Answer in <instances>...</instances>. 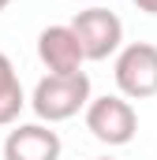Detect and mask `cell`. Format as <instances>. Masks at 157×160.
Returning a JSON list of instances; mask_svg holds the SVG:
<instances>
[{"mask_svg":"<svg viewBox=\"0 0 157 160\" xmlns=\"http://www.w3.org/2000/svg\"><path fill=\"white\" fill-rule=\"evenodd\" d=\"M90 75L78 71V75H45V78L34 86V97H30V108L38 123H64L86 112L90 108Z\"/></svg>","mask_w":157,"mask_h":160,"instance_id":"cell-1","label":"cell"},{"mask_svg":"<svg viewBox=\"0 0 157 160\" xmlns=\"http://www.w3.org/2000/svg\"><path fill=\"white\" fill-rule=\"evenodd\" d=\"M112 78L127 101L157 97V45H150V41L123 45L116 56V67H112Z\"/></svg>","mask_w":157,"mask_h":160,"instance_id":"cell-2","label":"cell"},{"mask_svg":"<svg viewBox=\"0 0 157 160\" xmlns=\"http://www.w3.org/2000/svg\"><path fill=\"white\" fill-rule=\"evenodd\" d=\"M86 130L101 142V145H127L138 134V116L131 108V101L116 93V97H94L86 108Z\"/></svg>","mask_w":157,"mask_h":160,"instance_id":"cell-3","label":"cell"},{"mask_svg":"<svg viewBox=\"0 0 157 160\" xmlns=\"http://www.w3.org/2000/svg\"><path fill=\"white\" fill-rule=\"evenodd\" d=\"M71 30L82 41L86 60H109L112 52L123 48V22L109 8H86L71 19Z\"/></svg>","mask_w":157,"mask_h":160,"instance_id":"cell-4","label":"cell"},{"mask_svg":"<svg viewBox=\"0 0 157 160\" xmlns=\"http://www.w3.org/2000/svg\"><path fill=\"white\" fill-rule=\"evenodd\" d=\"M38 60L45 63L49 75H78L82 63H86V52H82V41L78 34L68 26H45L38 34Z\"/></svg>","mask_w":157,"mask_h":160,"instance_id":"cell-5","label":"cell"},{"mask_svg":"<svg viewBox=\"0 0 157 160\" xmlns=\"http://www.w3.org/2000/svg\"><path fill=\"white\" fill-rule=\"evenodd\" d=\"M60 134L49 123H19L4 138V160H60Z\"/></svg>","mask_w":157,"mask_h":160,"instance_id":"cell-6","label":"cell"},{"mask_svg":"<svg viewBox=\"0 0 157 160\" xmlns=\"http://www.w3.org/2000/svg\"><path fill=\"white\" fill-rule=\"evenodd\" d=\"M26 108V93H23V82L15 75V63L0 52V127H11L19 119V112Z\"/></svg>","mask_w":157,"mask_h":160,"instance_id":"cell-7","label":"cell"},{"mask_svg":"<svg viewBox=\"0 0 157 160\" xmlns=\"http://www.w3.org/2000/svg\"><path fill=\"white\" fill-rule=\"evenodd\" d=\"M138 11H146V15H157V0H131Z\"/></svg>","mask_w":157,"mask_h":160,"instance_id":"cell-8","label":"cell"},{"mask_svg":"<svg viewBox=\"0 0 157 160\" xmlns=\"http://www.w3.org/2000/svg\"><path fill=\"white\" fill-rule=\"evenodd\" d=\"M8 4H11V0H0V11H4V8H8Z\"/></svg>","mask_w":157,"mask_h":160,"instance_id":"cell-9","label":"cell"},{"mask_svg":"<svg viewBox=\"0 0 157 160\" xmlns=\"http://www.w3.org/2000/svg\"><path fill=\"white\" fill-rule=\"evenodd\" d=\"M97 160H112V157H97Z\"/></svg>","mask_w":157,"mask_h":160,"instance_id":"cell-10","label":"cell"}]
</instances>
